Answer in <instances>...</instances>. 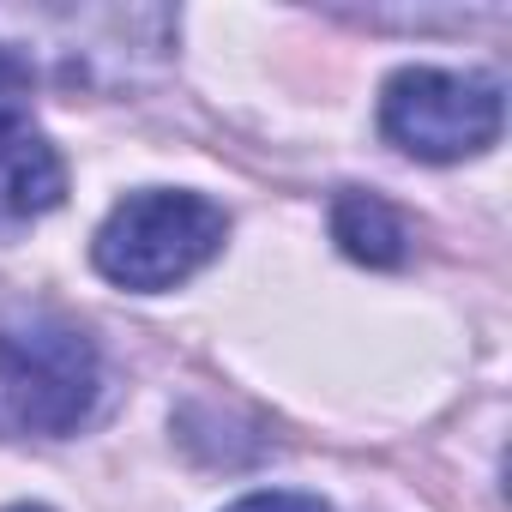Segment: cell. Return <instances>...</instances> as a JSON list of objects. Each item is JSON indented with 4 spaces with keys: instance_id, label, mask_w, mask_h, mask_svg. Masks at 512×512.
<instances>
[{
    "instance_id": "cell-2",
    "label": "cell",
    "mask_w": 512,
    "mask_h": 512,
    "mask_svg": "<svg viewBox=\"0 0 512 512\" xmlns=\"http://www.w3.org/2000/svg\"><path fill=\"white\" fill-rule=\"evenodd\" d=\"M103 386V362L79 326L19 320L0 326V404L31 434H73Z\"/></svg>"
},
{
    "instance_id": "cell-8",
    "label": "cell",
    "mask_w": 512,
    "mask_h": 512,
    "mask_svg": "<svg viewBox=\"0 0 512 512\" xmlns=\"http://www.w3.org/2000/svg\"><path fill=\"white\" fill-rule=\"evenodd\" d=\"M7 512H49V506H7Z\"/></svg>"
},
{
    "instance_id": "cell-6",
    "label": "cell",
    "mask_w": 512,
    "mask_h": 512,
    "mask_svg": "<svg viewBox=\"0 0 512 512\" xmlns=\"http://www.w3.org/2000/svg\"><path fill=\"white\" fill-rule=\"evenodd\" d=\"M31 97H37V79L19 55L0 49V133H19L31 121Z\"/></svg>"
},
{
    "instance_id": "cell-5",
    "label": "cell",
    "mask_w": 512,
    "mask_h": 512,
    "mask_svg": "<svg viewBox=\"0 0 512 512\" xmlns=\"http://www.w3.org/2000/svg\"><path fill=\"white\" fill-rule=\"evenodd\" d=\"M332 241L350 253V260H362V266H398L410 229H404V217L380 193H344L332 205Z\"/></svg>"
},
{
    "instance_id": "cell-1",
    "label": "cell",
    "mask_w": 512,
    "mask_h": 512,
    "mask_svg": "<svg viewBox=\"0 0 512 512\" xmlns=\"http://www.w3.org/2000/svg\"><path fill=\"white\" fill-rule=\"evenodd\" d=\"M223 235H229V217L205 193L145 187V193H127L103 217L91 260L121 290H175L181 278L217 260Z\"/></svg>"
},
{
    "instance_id": "cell-7",
    "label": "cell",
    "mask_w": 512,
    "mask_h": 512,
    "mask_svg": "<svg viewBox=\"0 0 512 512\" xmlns=\"http://www.w3.org/2000/svg\"><path fill=\"white\" fill-rule=\"evenodd\" d=\"M229 512H332L320 494H296V488H266V494H247Z\"/></svg>"
},
{
    "instance_id": "cell-4",
    "label": "cell",
    "mask_w": 512,
    "mask_h": 512,
    "mask_svg": "<svg viewBox=\"0 0 512 512\" xmlns=\"http://www.w3.org/2000/svg\"><path fill=\"white\" fill-rule=\"evenodd\" d=\"M67 193V163L37 133H0V235L55 211Z\"/></svg>"
},
{
    "instance_id": "cell-3",
    "label": "cell",
    "mask_w": 512,
    "mask_h": 512,
    "mask_svg": "<svg viewBox=\"0 0 512 512\" xmlns=\"http://www.w3.org/2000/svg\"><path fill=\"white\" fill-rule=\"evenodd\" d=\"M380 127L398 151L422 163H458L500 139V85L476 73H440V67H404L386 79Z\"/></svg>"
}]
</instances>
